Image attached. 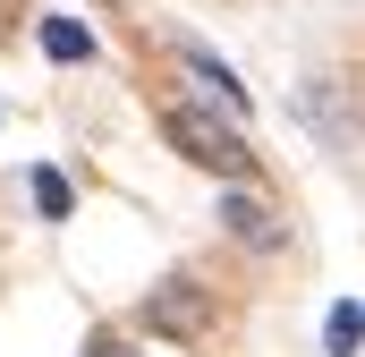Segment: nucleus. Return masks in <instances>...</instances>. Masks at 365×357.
Listing matches in <instances>:
<instances>
[{
    "label": "nucleus",
    "mask_w": 365,
    "mask_h": 357,
    "mask_svg": "<svg viewBox=\"0 0 365 357\" xmlns=\"http://www.w3.org/2000/svg\"><path fill=\"white\" fill-rule=\"evenodd\" d=\"M204 323H212L204 281H162V289L145 298V332H162V341H195Z\"/></svg>",
    "instance_id": "f03ea898"
},
{
    "label": "nucleus",
    "mask_w": 365,
    "mask_h": 357,
    "mask_svg": "<svg viewBox=\"0 0 365 357\" xmlns=\"http://www.w3.org/2000/svg\"><path fill=\"white\" fill-rule=\"evenodd\" d=\"M9 17H17V0H0V34H9Z\"/></svg>",
    "instance_id": "9d476101"
},
{
    "label": "nucleus",
    "mask_w": 365,
    "mask_h": 357,
    "mask_svg": "<svg viewBox=\"0 0 365 357\" xmlns=\"http://www.w3.org/2000/svg\"><path fill=\"white\" fill-rule=\"evenodd\" d=\"M179 69L204 86V102H221V119H238V111H247V86H238V77H230V69H221L204 43H179Z\"/></svg>",
    "instance_id": "39448f33"
},
{
    "label": "nucleus",
    "mask_w": 365,
    "mask_h": 357,
    "mask_svg": "<svg viewBox=\"0 0 365 357\" xmlns=\"http://www.w3.org/2000/svg\"><path fill=\"white\" fill-rule=\"evenodd\" d=\"M162 136L179 145L195 171H221V178H247L255 171V154H247V136L221 119V111H195V102H170L162 111Z\"/></svg>",
    "instance_id": "f257e3e1"
},
{
    "label": "nucleus",
    "mask_w": 365,
    "mask_h": 357,
    "mask_svg": "<svg viewBox=\"0 0 365 357\" xmlns=\"http://www.w3.org/2000/svg\"><path fill=\"white\" fill-rule=\"evenodd\" d=\"M297 119H306V128H323L331 145H357V102H349V86H340V77H306Z\"/></svg>",
    "instance_id": "7ed1b4c3"
},
{
    "label": "nucleus",
    "mask_w": 365,
    "mask_h": 357,
    "mask_svg": "<svg viewBox=\"0 0 365 357\" xmlns=\"http://www.w3.org/2000/svg\"><path fill=\"white\" fill-rule=\"evenodd\" d=\"M43 51H51V60H93V34L77 17H43Z\"/></svg>",
    "instance_id": "423d86ee"
},
{
    "label": "nucleus",
    "mask_w": 365,
    "mask_h": 357,
    "mask_svg": "<svg viewBox=\"0 0 365 357\" xmlns=\"http://www.w3.org/2000/svg\"><path fill=\"white\" fill-rule=\"evenodd\" d=\"M357 341H365V306H331V332H323V349H331V357H357Z\"/></svg>",
    "instance_id": "0eeeda50"
},
{
    "label": "nucleus",
    "mask_w": 365,
    "mask_h": 357,
    "mask_svg": "<svg viewBox=\"0 0 365 357\" xmlns=\"http://www.w3.org/2000/svg\"><path fill=\"white\" fill-rule=\"evenodd\" d=\"M221 230H230V238H247V247H280V213L264 204V196H247V187H230V196H221Z\"/></svg>",
    "instance_id": "20e7f679"
},
{
    "label": "nucleus",
    "mask_w": 365,
    "mask_h": 357,
    "mask_svg": "<svg viewBox=\"0 0 365 357\" xmlns=\"http://www.w3.org/2000/svg\"><path fill=\"white\" fill-rule=\"evenodd\" d=\"M86 357H136V349H128V341H110V332H102V341H93Z\"/></svg>",
    "instance_id": "1a4fd4ad"
},
{
    "label": "nucleus",
    "mask_w": 365,
    "mask_h": 357,
    "mask_svg": "<svg viewBox=\"0 0 365 357\" xmlns=\"http://www.w3.org/2000/svg\"><path fill=\"white\" fill-rule=\"evenodd\" d=\"M34 204H43V221H68V204H77V187L60 171H34Z\"/></svg>",
    "instance_id": "6e6552de"
}]
</instances>
